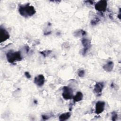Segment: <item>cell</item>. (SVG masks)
Masks as SVG:
<instances>
[{
    "mask_svg": "<svg viewBox=\"0 0 121 121\" xmlns=\"http://www.w3.org/2000/svg\"><path fill=\"white\" fill-rule=\"evenodd\" d=\"M18 12L23 17H28L34 15L36 11L34 6L29 4H26L20 5L18 8Z\"/></svg>",
    "mask_w": 121,
    "mask_h": 121,
    "instance_id": "obj_1",
    "label": "cell"
},
{
    "mask_svg": "<svg viewBox=\"0 0 121 121\" xmlns=\"http://www.w3.org/2000/svg\"><path fill=\"white\" fill-rule=\"evenodd\" d=\"M6 57L8 61L10 63H13L16 61H20L22 59L19 51L14 52L13 51H9L7 52Z\"/></svg>",
    "mask_w": 121,
    "mask_h": 121,
    "instance_id": "obj_2",
    "label": "cell"
},
{
    "mask_svg": "<svg viewBox=\"0 0 121 121\" xmlns=\"http://www.w3.org/2000/svg\"><path fill=\"white\" fill-rule=\"evenodd\" d=\"M63 92L62 95L63 98L65 100H69L73 98V90L69 86H65L62 88Z\"/></svg>",
    "mask_w": 121,
    "mask_h": 121,
    "instance_id": "obj_3",
    "label": "cell"
},
{
    "mask_svg": "<svg viewBox=\"0 0 121 121\" xmlns=\"http://www.w3.org/2000/svg\"><path fill=\"white\" fill-rule=\"evenodd\" d=\"M107 2L106 0H100L95 5V9L99 12H104L106 10Z\"/></svg>",
    "mask_w": 121,
    "mask_h": 121,
    "instance_id": "obj_4",
    "label": "cell"
},
{
    "mask_svg": "<svg viewBox=\"0 0 121 121\" xmlns=\"http://www.w3.org/2000/svg\"><path fill=\"white\" fill-rule=\"evenodd\" d=\"M105 103L104 101H97L95 104V112L97 114H99L103 112L104 109Z\"/></svg>",
    "mask_w": 121,
    "mask_h": 121,
    "instance_id": "obj_5",
    "label": "cell"
},
{
    "mask_svg": "<svg viewBox=\"0 0 121 121\" xmlns=\"http://www.w3.org/2000/svg\"><path fill=\"white\" fill-rule=\"evenodd\" d=\"M9 34L4 28L0 27V41L1 43L6 41L9 38Z\"/></svg>",
    "mask_w": 121,
    "mask_h": 121,
    "instance_id": "obj_6",
    "label": "cell"
},
{
    "mask_svg": "<svg viewBox=\"0 0 121 121\" xmlns=\"http://www.w3.org/2000/svg\"><path fill=\"white\" fill-rule=\"evenodd\" d=\"M82 44L84 47L82 54L85 55L91 47V41L86 38H83L81 41Z\"/></svg>",
    "mask_w": 121,
    "mask_h": 121,
    "instance_id": "obj_7",
    "label": "cell"
},
{
    "mask_svg": "<svg viewBox=\"0 0 121 121\" xmlns=\"http://www.w3.org/2000/svg\"><path fill=\"white\" fill-rule=\"evenodd\" d=\"M104 87V83L102 82H99L96 83L94 88V92L98 95H100L102 94V90Z\"/></svg>",
    "mask_w": 121,
    "mask_h": 121,
    "instance_id": "obj_8",
    "label": "cell"
},
{
    "mask_svg": "<svg viewBox=\"0 0 121 121\" xmlns=\"http://www.w3.org/2000/svg\"><path fill=\"white\" fill-rule=\"evenodd\" d=\"M34 83L38 86H42L45 82V78L43 75L40 74L36 76L34 80Z\"/></svg>",
    "mask_w": 121,
    "mask_h": 121,
    "instance_id": "obj_9",
    "label": "cell"
},
{
    "mask_svg": "<svg viewBox=\"0 0 121 121\" xmlns=\"http://www.w3.org/2000/svg\"><path fill=\"white\" fill-rule=\"evenodd\" d=\"M114 67V63L112 61H108L106 64L104 65L103 69L107 72H111Z\"/></svg>",
    "mask_w": 121,
    "mask_h": 121,
    "instance_id": "obj_10",
    "label": "cell"
},
{
    "mask_svg": "<svg viewBox=\"0 0 121 121\" xmlns=\"http://www.w3.org/2000/svg\"><path fill=\"white\" fill-rule=\"evenodd\" d=\"M73 102H78L81 101L83 98V95L81 92H78L76 95L73 97Z\"/></svg>",
    "mask_w": 121,
    "mask_h": 121,
    "instance_id": "obj_11",
    "label": "cell"
},
{
    "mask_svg": "<svg viewBox=\"0 0 121 121\" xmlns=\"http://www.w3.org/2000/svg\"><path fill=\"white\" fill-rule=\"evenodd\" d=\"M71 116V113L70 112H66L62 113L59 116V120L60 121H65L70 118Z\"/></svg>",
    "mask_w": 121,
    "mask_h": 121,
    "instance_id": "obj_12",
    "label": "cell"
},
{
    "mask_svg": "<svg viewBox=\"0 0 121 121\" xmlns=\"http://www.w3.org/2000/svg\"><path fill=\"white\" fill-rule=\"evenodd\" d=\"M86 32L84 31V30H78V31L76 32V35L75 36H77V35H78V36H84L85 35H86Z\"/></svg>",
    "mask_w": 121,
    "mask_h": 121,
    "instance_id": "obj_13",
    "label": "cell"
},
{
    "mask_svg": "<svg viewBox=\"0 0 121 121\" xmlns=\"http://www.w3.org/2000/svg\"><path fill=\"white\" fill-rule=\"evenodd\" d=\"M52 51L51 50H44L43 51H42L41 52V54H42L44 57H46L47 56H48L49 54H50L51 52Z\"/></svg>",
    "mask_w": 121,
    "mask_h": 121,
    "instance_id": "obj_14",
    "label": "cell"
},
{
    "mask_svg": "<svg viewBox=\"0 0 121 121\" xmlns=\"http://www.w3.org/2000/svg\"><path fill=\"white\" fill-rule=\"evenodd\" d=\"M118 117V115L117 113L115 112H112V121H116L117 120V118Z\"/></svg>",
    "mask_w": 121,
    "mask_h": 121,
    "instance_id": "obj_15",
    "label": "cell"
},
{
    "mask_svg": "<svg viewBox=\"0 0 121 121\" xmlns=\"http://www.w3.org/2000/svg\"><path fill=\"white\" fill-rule=\"evenodd\" d=\"M85 72L84 70L82 69V70H80L79 71H78V76L79 77H84V76L85 75Z\"/></svg>",
    "mask_w": 121,
    "mask_h": 121,
    "instance_id": "obj_16",
    "label": "cell"
},
{
    "mask_svg": "<svg viewBox=\"0 0 121 121\" xmlns=\"http://www.w3.org/2000/svg\"><path fill=\"white\" fill-rule=\"evenodd\" d=\"M99 18H95V19H93V20H92V21H91V24L92 25H96L98 22H99Z\"/></svg>",
    "mask_w": 121,
    "mask_h": 121,
    "instance_id": "obj_17",
    "label": "cell"
},
{
    "mask_svg": "<svg viewBox=\"0 0 121 121\" xmlns=\"http://www.w3.org/2000/svg\"><path fill=\"white\" fill-rule=\"evenodd\" d=\"M25 75L26 76V78H31V77L30 74L29 72H28V71L25 72Z\"/></svg>",
    "mask_w": 121,
    "mask_h": 121,
    "instance_id": "obj_18",
    "label": "cell"
}]
</instances>
